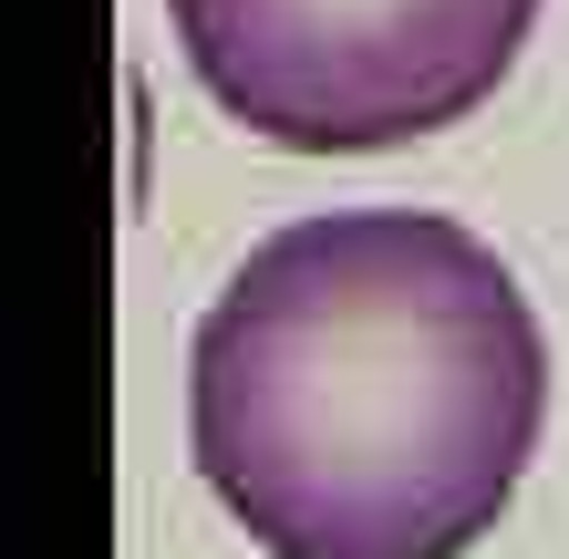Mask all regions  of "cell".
Returning a JSON list of instances; mask_svg holds the SVG:
<instances>
[{
	"instance_id": "obj_2",
	"label": "cell",
	"mask_w": 569,
	"mask_h": 559,
	"mask_svg": "<svg viewBox=\"0 0 569 559\" xmlns=\"http://www.w3.org/2000/svg\"><path fill=\"white\" fill-rule=\"evenodd\" d=\"M187 73L249 136L373 156L446 136L508 83L539 0H166Z\"/></svg>"
},
{
	"instance_id": "obj_1",
	"label": "cell",
	"mask_w": 569,
	"mask_h": 559,
	"mask_svg": "<svg viewBox=\"0 0 569 559\" xmlns=\"http://www.w3.org/2000/svg\"><path fill=\"white\" fill-rule=\"evenodd\" d=\"M549 425L518 270L435 208L270 228L187 342V446L270 559H466Z\"/></svg>"
}]
</instances>
